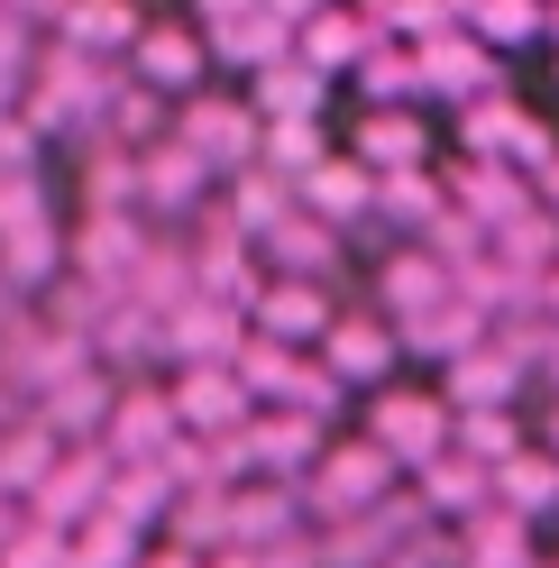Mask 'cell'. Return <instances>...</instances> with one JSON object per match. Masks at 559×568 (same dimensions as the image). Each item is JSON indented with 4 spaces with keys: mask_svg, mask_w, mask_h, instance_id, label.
Here are the masks:
<instances>
[{
    "mask_svg": "<svg viewBox=\"0 0 559 568\" xmlns=\"http://www.w3.org/2000/svg\"><path fill=\"white\" fill-rule=\"evenodd\" d=\"M395 486H404V477H395V458L376 449V440H331L322 458H312V477H303L294 495H303V523H312V531H331V523L376 514Z\"/></svg>",
    "mask_w": 559,
    "mask_h": 568,
    "instance_id": "cell-1",
    "label": "cell"
},
{
    "mask_svg": "<svg viewBox=\"0 0 559 568\" xmlns=\"http://www.w3.org/2000/svg\"><path fill=\"white\" fill-rule=\"evenodd\" d=\"M64 275V230H55V202L38 174H19V184H0V284L10 294H47Z\"/></svg>",
    "mask_w": 559,
    "mask_h": 568,
    "instance_id": "cell-2",
    "label": "cell"
},
{
    "mask_svg": "<svg viewBox=\"0 0 559 568\" xmlns=\"http://www.w3.org/2000/svg\"><path fill=\"white\" fill-rule=\"evenodd\" d=\"M358 440H376L395 458V477H413V468H431V458L449 449V404H440V385H376L367 395V432Z\"/></svg>",
    "mask_w": 559,
    "mask_h": 568,
    "instance_id": "cell-3",
    "label": "cell"
},
{
    "mask_svg": "<svg viewBox=\"0 0 559 568\" xmlns=\"http://www.w3.org/2000/svg\"><path fill=\"white\" fill-rule=\"evenodd\" d=\"M257 111L238 92H184L174 101V148L184 156H202V174H212V184H230L238 165H257Z\"/></svg>",
    "mask_w": 559,
    "mask_h": 568,
    "instance_id": "cell-4",
    "label": "cell"
},
{
    "mask_svg": "<svg viewBox=\"0 0 559 568\" xmlns=\"http://www.w3.org/2000/svg\"><path fill=\"white\" fill-rule=\"evenodd\" d=\"M312 358H322L348 395H376V385H395V367H404V348H395V322L376 303H339L331 312V331L312 339Z\"/></svg>",
    "mask_w": 559,
    "mask_h": 568,
    "instance_id": "cell-5",
    "label": "cell"
},
{
    "mask_svg": "<svg viewBox=\"0 0 559 568\" xmlns=\"http://www.w3.org/2000/svg\"><path fill=\"white\" fill-rule=\"evenodd\" d=\"M148 221L138 211H83L74 230H64V275L74 284H92V294H129V275H138V257H148Z\"/></svg>",
    "mask_w": 559,
    "mask_h": 568,
    "instance_id": "cell-6",
    "label": "cell"
},
{
    "mask_svg": "<svg viewBox=\"0 0 559 568\" xmlns=\"http://www.w3.org/2000/svg\"><path fill=\"white\" fill-rule=\"evenodd\" d=\"M120 74H129V83H148L156 101L202 92V74H212V55H202V28H193V19H148V28H138V47L120 55Z\"/></svg>",
    "mask_w": 559,
    "mask_h": 568,
    "instance_id": "cell-7",
    "label": "cell"
},
{
    "mask_svg": "<svg viewBox=\"0 0 559 568\" xmlns=\"http://www.w3.org/2000/svg\"><path fill=\"white\" fill-rule=\"evenodd\" d=\"M174 440V404H165V385L156 376H129L120 395H111V422H101V458L111 468H148V458H165Z\"/></svg>",
    "mask_w": 559,
    "mask_h": 568,
    "instance_id": "cell-8",
    "label": "cell"
},
{
    "mask_svg": "<svg viewBox=\"0 0 559 568\" xmlns=\"http://www.w3.org/2000/svg\"><path fill=\"white\" fill-rule=\"evenodd\" d=\"M165 404H174V432L184 440H230V432H248V385H238L230 367H174L165 376Z\"/></svg>",
    "mask_w": 559,
    "mask_h": 568,
    "instance_id": "cell-9",
    "label": "cell"
},
{
    "mask_svg": "<svg viewBox=\"0 0 559 568\" xmlns=\"http://www.w3.org/2000/svg\"><path fill=\"white\" fill-rule=\"evenodd\" d=\"M413 64H423V92H431V101H459V111L514 83V64L486 55L468 28H440V38H423V47H413Z\"/></svg>",
    "mask_w": 559,
    "mask_h": 568,
    "instance_id": "cell-10",
    "label": "cell"
},
{
    "mask_svg": "<svg viewBox=\"0 0 559 568\" xmlns=\"http://www.w3.org/2000/svg\"><path fill=\"white\" fill-rule=\"evenodd\" d=\"M101 486H111V458H101V449H55V468L19 495V514L47 523V531H74V523L101 514Z\"/></svg>",
    "mask_w": 559,
    "mask_h": 568,
    "instance_id": "cell-11",
    "label": "cell"
},
{
    "mask_svg": "<svg viewBox=\"0 0 559 568\" xmlns=\"http://www.w3.org/2000/svg\"><path fill=\"white\" fill-rule=\"evenodd\" d=\"M111 395H120V376H101L92 358L64 376V385H47L38 404H28V422L55 440V449H101V422H111Z\"/></svg>",
    "mask_w": 559,
    "mask_h": 568,
    "instance_id": "cell-12",
    "label": "cell"
},
{
    "mask_svg": "<svg viewBox=\"0 0 559 568\" xmlns=\"http://www.w3.org/2000/svg\"><path fill=\"white\" fill-rule=\"evenodd\" d=\"M440 193H449V211H459L468 230H486V239H496L505 221H522V211H532V174L486 165V156H459V165L440 174Z\"/></svg>",
    "mask_w": 559,
    "mask_h": 568,
    "instance_id": "cell-13",
    "label": "cell"
},
{
    "mask_svg": "<svg viewBox=\"0 0 559 568\" xmlns=\"http://www.w3.org/2000/svg\"><path fill=\"white\" fill-rule=\"evenodd\" d=\"M212 202V174H202V156H184L174 148V129L156 138L148 156H138V221H193V211Z\"/></svg>",
    "mask_w": 559,
    "mask_h": 568,
    "instance_id": "cell-14",
    "label": "cell"
},
{
    "mask_svg": "<svg viewBox=\"0 0 559 568\" xmlns=\"http://www.w3.org/2000/svg\"><path fill=\"white\" fill-rule=\"evenodd\" d=\"M294 211H312L322 230L348 239V230H367V221H376V174H367L358 156H339V148H331V156L294 184Z\"/></svg>",
    "mask_w": 559,
    "mask_h": 568,
    "instance_id": "cell-15",
    "label": "cell"
},
{
    "mask_svg": "<svg viewBox=\"0 0 559 568\" xmlns=\"http://www.w3.org/2000/svg\"><path fill=\"white\" fill-rule=\"evenodd\" d=\"M248 477H266V486H303L312 477V458L331 449V432L322 422H303V413H248Z\"/></svg>",
    "mask_w": 559,
    "mask_h": 568,
    "instance_id": "cell-16",
    "label": "cell"
},
{
    "mask_svg": "<svg viewBox=\"0 0 559 568\" xmlns=\"http://www.w3.org/2000/svg\"><path fill=\"white\" fill-rule=\"evenodd\" d=\"M248 339V312H230L212 294H193L184 312H165V367H230Z\"/></svg>",
    "mask_w": 559,
    "mask_h": 568,
    "instance_id": "cell-17",
    "label": "cell"
},
{
    "mask_svg": "<svg viewBox=\"0 0 559 568\" xmlns=\"http://www.w3.org/2000/svg\"><path fill=\"white\" fill-rule=\"evenodd\" d=\"M331 284H294V275H266L257 284V303H248V331L257 339H285V348H312L331 331Z\"/></svg>",
    "mask_w": 559,
    "mask_h": 568,
    "instance_id": "cell-18",
    "label": "cell"
},
{
    "mask_svg": "<svg viewBox=\"0 0 559 568\" xmlns=\"http://www.w3.org/2000/svg\"><path fill=\"white\" fill-rule=\"evenodd\" d=\"M138 28H148L138 0H64V10H55V47H74L92 64H120L138 47Z\"/></svg>",
    "mask_w": 559,
    "mask_h": 568,
    "instance_id": "cell-19",
    "label": "cell"
},
{
    "mask_svg": "<svg viewBox=\"0 0 559 568\" xmlns=\"http://www.w3.org/2000/svg\"><path fill=\"white\" fill-rule=\"evenodd\" d=\"M431 303H449V266L431 247L395 239L386 257H376V312H386V322H413V312H431Z\"/></svg>",
    "mask_w": 559,
    "mask_h": 568,
    "instance_id": "cell-20",
    "label": "cell"
},
{
    "mask_svg": "<svg viewBox=\"0 0 559 568\" xmlns=\"http://www.w3.org/2000/svg\"><path fill=\"white\" fill-rule=\"evenodd\" d=\"M348 156H358L367 174H413V165H431V120L423 111H358Z\"/></svg>",
    "mask_w": 559,
    "mask_h": 568,
    "instance_id": "cell-21",
    "label": "cell"
},
{
    "mask_svg": "<svg viewBox=\"0 0 559 568\" xmlns=\"http://www.w3.org/2000/svg\"><path fill=\"white\" fill-rule=\"evenodd\" d=\"M339 230H322L312 211H285L266 239H257V257H266V275H294V284H331L339 275Z\"/></svg>",
    "mask_w": 559,
    "mask_h": 568,
    "instance_id": "cell-22",
    "label": "cell"
},
{
    "mask_svg": "<svg viewBox=\"0 0 559 568\" xmlns=\"http://www.w3.org/2000/svg\"><path fill=\"white\" fill-rule=\"evenodd\" d=\"M367 47H376V28H367L358 10H339V0H331V10H312V19L294 28V55H303V64H312L322 83H348Z\"/></svg>",
    "mask_w": 559,
    "mask_h": 568,
    "instance_id": "cell-23",
    "label": "cell"
},
{
    "mask_svg": "<svg viewBox=\"0 0 559 568\" xmlns=\"http://www.w3.org/2000/svg\"><path fill=\"white\" fill-rule=\"evenodd\" d=\"M395 348H404V358H423V367H459L468 348H486V322L449 294L431 312H413V322H395Z\"/></svg>",
    "mask_w": 559,
    "mask_h": 568,
    "instance_id": "cell-24",
    "label": "cell"
},
{
    "mask_svg": "<svg viewBox=\"0 0 559 568\" xmlns=\"http://www.w3.org/2000/svg\"><path fill=\"white\" fill-rule=\"evenodd\" d=\"M202 55H212L221 74H266V64H285V55H294V28H285V19H266V10H248V19L202 28Z\"/></svg>",
    "mask_w": 559,
    "mask_h": 568,
    "instance_id": "cell-25",
    "label": "cell"
},
{
    "mask_svg": "<svg viewBox=\"0 0 559 568\" xmlns=\"http://www.w3.org/2000/svg\"><path fill=\"white\" fill-rule=\"evenodd\" d=\"M285 531H312L294 486H266V477L230 486V550H266V541H285Z\"/></svg>",
    "mask_w": 559,
    "mask_h": 568,
    "instance_id": "cell-26",
    "label": "cell"
},
{
    "mask_svg": "<svg viewBox=\"0 0 559 568\" xmlns=\"http://www.w3.org/2000/svg\"><path fill=\"white\" fill-rule=\"evenodd\" d=\"M532 385H522V367H505L496 348H468L459 367H440V404L449 413H514Z\"/></svg>",
    "mask_w": 559,
    "mask_h": 568,
    "instance_id": "cell-27",
    "label": "cell"
},
{
    "mask_svg": "<svg viewBox=\"0 0 559 568\" xmlns=\"http://www.w3.org/2000/svg\"><path fill=\"white\" fill-rule=\"evenodd\" d=\"M413 505H423V523H449L459 531L468 514H486V468L459 449H440L431 468H413Z\"/></svg>",
    "mask_w": 559,
    "mask_h": 568,
    "instance_id": "cell-28",
    "label": "cell"
},
{
    "mask_svg": "<svg viewBox=\"0 0 559 568\" xmlns=\"http://www.w3.org/2000/svg\"><path fill=\"white\" fill-rule=\"evenodd\" d=\"M486 505H496V514H514V523L559 514V458H550V449H514L505 468L486 477Z\"/></svg>",
    "mask_w": 559,
    "mask_h": 568,
    "instance_id": "cell-29",
    "label": "cell"
},
{
    "mask_svg": "<svg viewBox=\"0 0 559 568\" xmlns=\"http://www.w3.org/2000/svg\"><path fill=\"white\" fill-rule=\"evenodd\" d=\"M248 111L257 120H331V83L312 74L303 55H285V64H266V74H248Z\"/></svg>",
    "mask_w": 559,
    "mask_h": 568,
    "instance_id": "cell-30",
    "label": "cell"
},
{
    "mask_svg": "<svg viewBox=\"0 0 559 568\" xmlns=\"http://www.w3.org/2000/svg\"><path fill=\"white\" fill-rule=\"evenodd\" d=\"M449 541H459V568H541V541H532V523H514V514H468L459 531H449Z\"/></svg>",
    "mask_w": 559,
    "mask_h": 568,
    "instance_id": "cell-31",
    "label": "cell"
},
{
    "mask_svg": "<svg viewBox=\"0 0 559 568\" xmlns=\"http://www.w3.org/2000/svg\"><path fill=\"white\" fill-rule=\"evenodd\" d=\"M156 541L193 550V559L230 550V495H221V486H193V495H174V505H165V523H156Z\"/></svg>",
    "mask_w": 559,
    "mask_h": 568,
    "instance_id": "cell-32",
    "label": "cell"
},
{
    "mask_svg": "<svg viewBox=\"0 0 559 568\" xmlns=\"http://www.w3.org/2000/svg\"><path fill=\"white\" fill-rule=\"evenodd\" d=\"M440 211H449V193H440V174H431V165H413V174H376V221H386L395 239H423Z\"/></svg>",
    "mask_w": 559,
    "mask_h": 568,
    "instance_id": "cell-33",
    "label": "cell"
},
{
    "mask_svg": "<svg viewBox=\"0 0 559 568\" xmlns=\"http://www.w3.org/2000/svg\"><path fill=\"white\" fill-rule=\"evenodd\" d=\"M367 92V111H413L423 101V64H413V47L404 38H376L367 55H358V74H348Z\"/></svg>",
    "mask_w": 559,
    "mask_h": 568,
    "instance_id": "cell-34",
    "label": "cell"
},
{
    "mask_svg": "<svg viewBox=\"0 0 559 568\" xmlns=\"http://www.w3.org/2000/svg\"><path fill=\"white\" fill-rule=\"evenodd\" d=\"M165 505H174V486H165V468H156V458H148V468H111V486H101V514H111V523H129V531H148V541H156Z\"/></svg>",
    "mask_w": 559,
    "mask_h": 568,
    "instance_id": "cell-35",
    "label": "cell"
},
{
    "mask_svg": "<svg viewBox=\"0 0 559 568\" xmlns=\"http://www.w3.org/2000/svg\"><path fill=\"white\" fill-rule=\"evenodd\" d=\"M449 449L477 458V468L496 477L514 449H532V432H522V413H449Z\"/></svg>",
    "mask_w": 559,
    "mask_h": 568,
    "instance_id": "cell-36",
    "label": "cell"
},
{
    "mask_svg": "<svg viewBox=\"0 0 559 568\" xmlns=\"http://www.w3.org/2000/svg\"><path fill=\"white\" fill-rule=\"evenodd\" d=\"M322 156H331V129H322V120H266V129H257V165L285 174V184H303Z\"/></svg>",
    "mask_w": 559,
    "mask_h": 568,
    "instance_id": "cell-37",
    "label": "cell"
},
{
    "mask_svg": "<svg viewBox=\"0 0 559 568\" xmlns=\"http://www.w3.org/2000/svg\"><path fill=\"white\" fill-rule=\"evenodd\" d=\"M138 550H148V531H129L111 514H92L64 531V568H138Z\"/></svg>",
    "mask_w": 559,
    "mask_h": 568,
    "instance_id": "cell-38",
    "label": "cell"
},
{
    "mask_svg": "<svg viewBox=\"0 0 559 568\" xmlns=\"http://www.w3.org/2000/svg\"><path fill=\"white\" fill-rule=\"evenodd\" d=\"M459 28H468L486 55H505V47H541V0H477Z\"/></svg>",
    "mask_w": 559,
    "mask_h": 568,
    "instance_id": "cell-39",
    "label": "cell"
},
{
    "mask_svg": "<svg viewBox=\"0 0 559 568\" xmlns=\"http://www.w3.org/2000/svg\"><path fill=\"white\" fill-rule=\"evenodd\" d=\"M486 247H496L514 275H559V221H550V211H522V221H505Z\"/></svg>",
    "mask_w": 559,
    "mask_h": 568,
    "instance_id": "cell-40",
    "label": "cell"
},
{
    "mask_svg": "<svg viewBox=\"0 0 559 568\" xmlns=\"http://www.w3.org/2000/svg\"><path fill=\"white\" fill-rule=\"evenodd\" d=\"M47 468H55V440H47L38 422H28V413H19L10 432H0V495H10V505H19V495L38 486Z\"/></svg>",
    "mask_w": 559,
    "mask_h": 568,
    "instance_id": "cell-41",
    "label": "cell"
},
{
    "mask_svg": "<svg viewBox=\"0 0 559 568\" xmlns=\"http://www.w3.org/2000/svg\"><path fill=\"white\" fill-rule=\"evenodd\" d=\"M0 568H64V531H47V523L19 514V531L0 541Z\"/></svg>",
    "mask_w": 559,
    "mask_h": 568,
    "instance_id": "cell-42",
    "label": "cell"
},
{
    "mask_svg": "<svg viewBox=\"0 0 559 568\" xmlns=\"http://www.w3.org/2000/svg\"><path fill=\"white\" fill-rule=\"evenodd\" d=\"M38 148H47L38 129H28L19 111H0V184H19V174H38Z\"/></svg>",
    "mask_w": 559,
    "mask_h": 568,
    "instance_id": "cell-43",
    "label": "cell"
},
{
    "mask_svg": "<svg viewBox=\"0 0 559 568\" xmlns=\"http://www.w3.org/2000/svg\"><path fill=\"white\" fill-rule=\"evenodd\" d=\"M257 0H193V28H221V19H248Z\"/></svg>",
    "mask_w": 559,
    "mask_h": 568,
    "instance_id": "cell-44",
    "label": "cell"
},
{
    "mask_svg": "<svg viewBox=\"0 0 559 568\" xmlns=\"http://www.w3.org/2000/svg\"><path fill=\"white\" fill-rule=\"evenodd\" d=\"M532 211H550V221H559V156L532 174Z\"/></svg>",
    "mask_w": 559,
    "mask_h": 568,
    "instance_id": "cell-45",
    "label": "cell"
},
{
    "mask_svg": "<svg viewBox=\"0 0 559 568\" xmlns=\"http://www.w3.org/2000/svg\"><path fill=\"white\" fill-rule=\"evenodd\" d=\"M138 568H202L193 550H174V541H148V550H138Z\"/></svg>",
    "mask_w": 559,
    "mask_h": 568,
    "instance_id": "cell-46",
    "label": "cell"
},
{
    "mask_svg": "<svg viewBox=\"0 0 559 568\" xmlns=\"http://www.w3.org/2000/svg\"><path fill=\"white\" fill-rule=\"evenodd\" d=\"M202 568H257V550H212Z\"/></svg>",
    "mask_w": 559,
    "mask_h": 568,
    "instance_id": "cell-47",
    "label": "cell"
},
{
    "mask_svg": "<svg viewBox=\"0 0 559 568\" xmlns=\"http://www.w3.org/2000/svg\"><path fill=\"white\" fill-rule=\"evenodd\" d=\"M532 449H550V458H559V404L541 413V440H532Z\"/></svg>",
    "mask_w": 559,
    "mask_h": 568,
    "instance_id": "cell-48",
    "label": "cell"
},
{
    "mask_svg": "<svg viewBox=\"0 0 559 568\" xmlns=\"http://www.w3.org/2000/svg\"><path fill=\"white\" fill-rule=\"evenodd\" d=\"M541 47H559V0H541Z\"/></svg>",
    "mask_w": 559,
    "mask_h": 568,
    "instance_id": "cell-49",
    "label": "cell"
},
{
    "mask_svg": "<svg viewBox=\"0 0 559 568\" xmlns=\"http://www.w3.org/2000/svg\"><path fill=\"white\" fill-rule=\"evenodd\" d=\"M10 531H19V505H10V495H0V541H10Z\"/></svg>",
    "mask_w": 559,
    "mask_h": 568,
    "instance_id": "cell-50",
    "label": "cell"
},
{
    "mask_svg": "<svg viewBox=\"0 0 559 568\" xmlns=\"http://www.w3.org/2000/svg\"><path fill=\"white\" fill-rule=\"evenodd\" d=\"M468 10H477V0H459V19H468Z\"/></svg>",
    "mask_w": 559,
    "mask_h": 568,
    "instance_id": "cell-51",
    "label": "cell"
},
{
    "mask_svg": "<svg viewBox=\"0 0 559 568\" xmlns=\"http://www.w3.org/2000/svg\"><path fill=\"white\" fill-rule=\"evenodd\" d=\"M550 74H559V47H550Z\"/></svg>",
    "mask_w": 559,
    "mask_h": 568,
    "instance_id": "cell-52",
    "label": "cell"
},
{
    "mask_svg": "<svg viewBox=\"0 0 559 568\" xmlns=\"http://www.w3.org/2000/svg\"><path fill=\"white\" fill-rule=\"evenodd\" d=\"M312 10H331V0H312Z\"/></svg>",
    "mask_w": 559,
    "mask_h": 568,
    "instance_id": "cell-53",
    "label": "cell"
}]
</instances>
